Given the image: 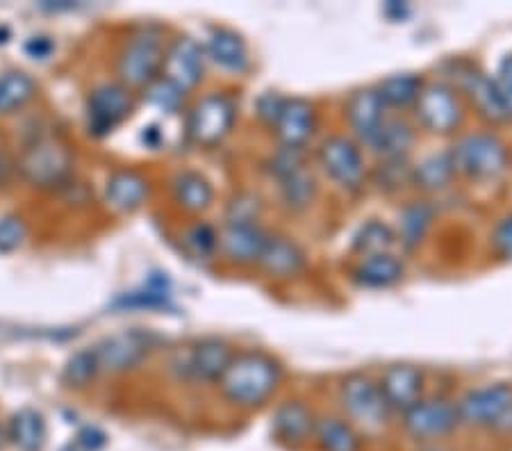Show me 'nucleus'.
<instances>
[{"instance_id":"obj_1","label":"nucleus","mask_w":512,"mask_h":451,"mask_svg":"<svg viewBox=\"0 0 512 451\" xmlns=\"http://www.w3.org/2000/svg\"><path fill=\"white\" fill-rule=\"evenodd\" d=\"M283 381V367L264 351H239L233 356L219 388L226 401L237 408H260L276 395Z\"/></svg>"},{"instance_id":"obj_2","label":"nucleus","mask_w":512,"mask_h":451,"mask_svg":"<svg viewBox=\"0 0 512 451\" xmlns=\"http://www.w3.org/2000/svg\"><path fill=\"white\" fill-rule=\"evenodd\" d=\"M164 30L144 26L132 35L117 57V76L123 87L146 89L160 78L164 62Z\"/></svg>"},{"instance_id":"obj_3","label":"nucleus","mask_w":512,"mask_h":451,"mask_svg":"<svg viewBox=\"0 0 512 451\" xmlns=\"http://www.w3.org/2000/svg\"><path fill=\"white\" fill-rule=\"evenodd\" d=\"M453 169L469 180H494L508 171L510 153L494 133H469L449 149Z\"/></svg>"},{"instance_id":"obj_4","label":"nucleus","mask_w":512,"mask_h":451,"mask_svg":"<svg viewBox=\"0 0 512 451\" xmlns=\"http://www.w3.org/2000/svg\"><path fill=\"white\" fill-rule=\"evenodd\" d=\"M458 413L460 422L472 426V429L512 436V385L492 383L469 390L458 401Z\"/></svg>"},{"instance_id":"obj_5","label":"nucleus","mask_w":512,"mask_h":451,"mask_svg":"<svg viewBox=\"0 0 512 451\" xmlns=\"http://www.w3.org/2000/svg\"><path fill=\"white\" fill-rule=\"evenodd\" d=\"M237 121V105L224 92L203 96L187 114V139L201 149H214L230 135Z\"/></svg>"},{"instance_id":"obj_6","label":"nucleus","mask_w":512,"mask_h":451,"mask_svg":"<svg viewBox=\"0 0 512 451\" xmlns=\"http://www.w3.org/2000/svg\"><path fill=\"white\" fill-rule=\"evenodd\" d=\"M340 404L346 420L369 433L383 431L392 415L378 383L365 374L346 376L340 385Z\"/></svg>"},{"instance_id":"obj_7","label":"nucleus","mask_w":512,"mask_h":451,"mask_svg":"<svg viewBox=\"0 0 512 451\" xmlns=\"http://www.w3.org/2000/svg\"><path fill=\"white\" fill-rule=\"evenodd\" d=\"M19 169L26 183L39 190H55L71 178L73 155L57 139L44 137L28 146L21 155Z\"/></svg>"},{"instance_id":"obj_8","label":"nucleus","mask_w":512,"mask_h":451,"mask_svg":"<svg viewBox=\"0 0 512 451\" xmlns=\"http://www.w3.org/2000/svg\"><path fill=\"white\" fill-rule=\"evenodd\" d=\"M319 167L344 192H360L365 187L369 171L360 144L351 137L330 135L317 151Z\"/></svg>"},{"instance_id":"obj_9","label":"nucleus","mask_w":512,"mask_h":451,"mask_svg":"<svg viewBox=\"0 0 512 451\" xmlns=\"http://www.w3.org/2000/svg\"><path fill=\"white\" fill-rule=\"evenodd\" d=\"M412 110H415L419 126L433 135H453L465 123L462 98L447 82L424 85Z\"/></svg>"},{"instance_id":"obj_10","label":"nucleus","mask_w":512,"mask_h":451,"mask_svg":"<svg viewBox=\"0 0 512 451\" xmlns=\"http://www.w3.org/2000/svg\"><path fill=\"white\" fill-rule=\"evenodd\" d=\"M135 112V94L121 82H103L87 96V128L96 137L110 135Z\"/></svg>"},{"instance_id":"obj_11","label":"nucleus","mask_w":512,"mask_h":451,"mask_svg":"<svg viewBox=\"0 0 512 451\" xmlns=\"http://www.w3.org/2000/svg\"><path fill=\"white\" fill-rule=\"evenodd\" d=\"M458 404L449 399H421L401 415V426L412 440L433 442L442 440L460 429Z\"/></svg>"},{"instance_id":"obj_12","label":"nucleus","mask_w":512,"mask_h":451,"mask_svg":"<svg viewBox=\"0 0 512 451\" xmlns=\"http://www.w3.org/2000/svg\"><path fill=\"white\" fill-rule=\"evenodd\" d=\"M155 344H158V338L151 331L132 328V331L117 333L112 338H105L101 344H96L94 354L101 372L123 374L142 365L153 354Z\"/></svg>"},{"instance_id":"obj_13","label":"nucleus","mask_w":512,"mask_h":451,"mask_svg":"<svg viewBox=\"0 0 512 451\" xmlns=\"http://www.w3.org/2000/svg\"><path fill=\"white\" fill-rule=\"evenodd\" d=\"M205 62H208V55H205V48L196 39L176 37L164 51L160 78L169 80L171 85H176L187 94L196 85H201L205 76Z\"/></svg>"},{"instance_id":"obj_14","label":"nucleus","mask_w":512,"mask_h":451,"mask_svg":"<svg viewBox=\"0 0 512 451\" xmlns=\"http://www.w3.org/2000/svg\"><path fill=\"white\" fill-rule=\"evenodd\" d=\"M233 356L235 354L228 342L219 338H205L192 344L176 367H180V376L187 381L219 383Z\"/></svg>"},{"instance_id":"obj_15","label":"nucleus","mask_w":512,"mask_h":451,"mask_svg":"<svg viewBox=\"0 0 512 451\" xmlns=\"http://www.w3.org/2000/svg\"><path fill=\"white\" fill-rule=\"evenodd\" d=\"M453 76L458 80V87H453L456 92L465 94L472 101L476 114L490 123H503L506 114H503L497 87H494V78L485 76V73L474 67L469 62L453 64Z\"/></svg>"},{"instance_id":"obj_16","label":"nucleus","mask_w":512,"mask_h":451,"mask_svg":"<svg viewBox=\"0 0 512 451\" xmlns=\"http://www.w3.org/2000/svg\"><path fill=\"white\" fill-rule=\"evenodd\" d=\"M317 126L319 119L315 105L305 101V98H287L283 112H280L276 126L271 130L276 133L280 146L303 151L310 144V139L315 137Z\"/></svg>"},{"instance_id":"obj_17","label":"nucleus","mask_w":512,"mask_h":451,"mask_svg":"<svg viewBox=\"0 0 512 451\" xmlns=\"http://www.w3.org/2000/svg\"><path fill=\"white\" fill-rule=\"evenodd\" d=\"M383 397L392 413L403 415L417 401L424 399V372L408 363L390 365L378 381Z\"/></svg>"},{"instance_id":"obj_18","label":"nucleus","mask_w":512,"mask_h":451,"mask_svg":"<svg viewBox=\"0 0 512 451\" xmlns=\"http://www.w3.org/2000/svg\"><path fill=\"white\" fill-rule=\"evenodd\" d=\"M269 233L258 224H226L219 233V253L237 267L258 265Z\"/></svg>"},{"instance_id":"obj_19","label":"nucleus","mask_w":512,"mask_h":451,"mask_svg":"<svg viewBox=\"0 0 512 451\" xmlns=\"http://www.w3.org/2000/svg\"><path fill=\"white\" fill-rule=\"evenodd\" d=\"M315 426V413L305 401L299 399L280 404L274 417H271V431H274L276 440L289 449H301L308 445L315 438Z\"/></svg>"},{"instance_id":"obj_20","label":"nucleus","mask_w":512,"mask_h":451,"mask_svg":"<svg viewBox=\"0 0 512 451\" xmlns=\"http://www.w3.org/2000/svg\"><path fill=\"white\" fill-rule=\"evenodd\" d=\"M387 121V108L383 98L378 96L376 87L358 89L349 96L346 101V123L353 130V135L358 137L360 144L369 146Z\"/></svg>"},{"instance_id":"obj_21","label":"nucleus","mask_w":512,"mask_h":451,"mask_svg":"<svg viewBox=\"0 0 512 451\" xmlns=\"http://www.w3.org/2000/svg\"><path fill=\"white\" fill-rule=\"evenodd\" d=\"M258 265L269 278L289 281V278H296L305 272L308 260H305L303 249L294 240H289L285 235H269V242L264 246Z\"/></svg>"},{"instance_id":"obj_22","label":"nucleus","mask_w":512,"mask_h":451,"mask_svg":"<svg viewBox=\"0 0 512 451\" xmlns=\"http://www.w3.org/2000/svg\"><path fill=\"white\" fill-rule=\"evenodd\" d=\"M151 196V185L148 180L132 169H121L112 174L105 185V201L114 212L130 215L137 212Z\"/></svg>"},{"instance_id":"obj_23","label":"nucleus","mask_w":512,"mask_h":451,"mask_svg":"<svg viewBox=\"0 0 512 451\" xmlns=\"http://www.w3.org/2000/svg\"><path fill=\"white\" fill-rule=\"evenodd\" d=\"M203 48L208 60L228 73H237L239 76V73H246L251 67V55L249 48H246V41L228 28H214L208 37V44Z\"/></svg>"},{"instance_id":"obj_24","label":"nucleus","mask_w":512,"mask_h":451,"mask_svg":"<svg viewBox=\"0 0 512 451\" xmlns=\"http://www.w3.org/2000/svg\"><path fill=\"white\" fill-rule=\"evenodd\" d=\"M406 267L403 262L392 256V253H378V256L360 258L358 265L353 267V283L362 290H387L396 283L403 281Z\"/></svg>"},{"instance_id":"obj_25","label":"nucleus","mask_w":512,"mask_h":451,"mask_svg":"<svg viewBox=\"0 0 512 451\" xmlns=\"http://www.w3.org/2000/svg\"><path fill=\"white\" fill-rule=\"evenodd\" d=\"M412 144H415V128L401 117H387L381 133L371 139L367 149L381 160H406Z\"/></svg>"},{"instance_id":"obj_26","label":"nucleus","mask_w":512,"mask_h":451,"mask_svg":"<svg viewBox=\"0 0 512 451\" xmlns=\"http://www.w3.org/2000/svg\"><path fill=\"white\" fill-rule=\"evenodd\" d=\"M171 196L176 201L178 208H183L185 212H203L208 210L212 201H214V190L210 185V180L205 178L198 171L185 169L176 174V178L171 180Z\"/></svg>"},{"instance_id":"obj_27","label":"nucleus","mask_w":512,"mask_h":451,"mask_svg":"<svg viewBox=\"0 0 512 451\" xmlns=\"http://www.w3.org/2000/svg\"><path fill=\"white\" fill-rule=\"evenodd\" d=\"M48 440V426L44 415L35 408H21L7 424V442L19 451H44Z\"/></svg>"},{"instance_id":"obj_28","label":"nucleus","mask_w":512,"mask_h":451,"mask_svg":"<svg viewBox=\"0 0 512 451\" xmlns=\"http://www.w3.org/2000/svg\"><path fill=\"white\" fill-rule=\"evenodd\" d=\"M456 169H453L449 151L444 153H431L421 160L417 167L410 169V183L421 192L435 194L444 192L451 187L453 178H456Z\"/></svg>"},{"instance_id":"obj_29","label":"nucleus","mask_w":512,"mask_h":451,"mask_svg":"<svg viewBox=\"0 0 512 451\" xmlns=\"http://www.w3.org/2000/svg\"><path fill=\"white\" fill-rule=\"evenodd\" d=\"M319 451H362V438L346 417H317L315 438Z\"/></svg>"},{"instance_id":"obj_30","label":"nucleus","mask_w":512,"mask_h":451,"mask_svg":"<svg viewBox=\"0 0 512 451\" xmlns=\"http://www.w3.org/2000/svg\"><path fill=\"white\" fill-rule=\"evenodd\" d=\"M421 89H424V78L419 73H394L376 87V92L387 110H408L415 108Z\"/></svg>"},{"instance_id":"obj_31","label":"nucleus","mask_w":512,"mask_h":451,"mask_svg":"<svg viewBox=\"0 0 512 451\" xmlns=\"http://www.w3.org/2000/svg\"><path fill=\"white\" fill-rule=\"evenodd\" d=\"M435 221V208L428 201H410L399 212V242L406 249H415L426 240Z\"/></svg>"},{"instance_id":"obj_32","label":"nucleus","mask_w":512,"mask_h":451,"mask_svg":"<svg viewBox=\"0 0 512 451\" xmlns=\"http://www.w3.org/2000/svg\"><path fill=\"white\" fill-rule=\"evenodd\" d=\"M37 94V82L23 71H7L0 76V114H14L26 108Z\"/></svg>"},{"instance_id":"obj_33","label":"nucleus","mask_w":512,"mask_h":451,"mask_svg":"<svg viewBox=\"0 0 512 451\" xmlns=\"http://www.w3.org/2000/svg\"><path fill=\"white\" fill-rule=\"evenodd\" d=\"M280 199L287 205L289 210L301 212L308 210L312 201L317 196V180L312 176V171H308V167H301L292 171V174L280 178Z\"/></svg>"},{"instance_id":"obj_34","label":"nucleus","mask_w":512,"mask_h":451,"mask_svg":"<svg viewBox=\"0 0 512 451\" xmlns=\"http://www.w3.org/2000/svg\"><path fill=\"white\" fill-rule=\"evenodd\" d=\"M396 242V233L392 231L385 221L369 219L367 224L360 226V231L353 235V251L360 258L378 256V253H390V249Z\"/></svg>"},{"instance_id":"obj_35","label":"nucleus","mask_w":512,"mask_h":451,"mask_svg":"<svg viewBox=\"0 0 512 451\" xmlns=\"http://www.w3.org/2000/svg\"><path fill=\"white\" fill-rule=\"evenodd\" d=\"M169 290L167 283L155 285L151 283L144 290L130 292V294H121V297L112 303V308L117 310H160V308H169Z\"/></svg>"},{"instance_id":"obj_36","label":"nucleus","mask_w":512,"mask_h":451,"mask_svg":"<svg viewBox=\"0 0 512 451\" xmlns=\"http://www.w3.org/2000/svg\"><path fill=\"white\" fill-rule=\"evenodd\" d=\"M98 374H101V367H98L94 349H82L69 358L62 376L66 385L82 390V388H89V385L96 381Z\"/></svg>"},{"instance_id":"obj_37","label":"nucleus","mask_w":512,"mask_h":451,"mask_svg":"<svg viewBox=\"0 0 512 451\" xmlns=\"http://www.w3.org/2000/svg\"><path fill=\"white\" fill-rule=\"evenodd\" d=\"M183 242L187 246V251L192 253L194 258H201V260H210L214 253L219 251V233L214 231L210 224H205V221L187 228L183 235Z\"/></svg>"},{"instance_id":"obj_38","label":"nucleus","mask_w":512,"mask_h":451,"mask_svg":"<svg viewBox=\"0 0 512 451\" xmlns=\"http://www.w3.org/2000/svg\"><path fill=\"white\" fill-rule=\"evenodd\" d=\"M185 96L187 94L183 92V89L171 85V82L164 78H158L146 87V101L167 114H176L180 108H183Z\"/></svg>"},{"instance_id":"obj_39","label":"nucleus","mask_w":512,"mask_h":451,"mask_svg":"<svg viewBox=\"0 0 512 451\" xmlns=\"http://www.w3.org/2000/svg\"><path fill=\"white\" fill-rule=\"evenodd\" d=\"M262 203L253 194H239L228 203L226 224H258Z\"/></svg>"},{"instance_id":"obj_40","label":"nucleus","mask_w":512,"mask_h":451,"mask_svg":"<svg viewBox=\"0 0 512 451\" xmlns=\"http://www.w3.org/2000/svg\"><path fill=\"white\" fill-rule=\"evenodd\" d=\"M28 226L16 215L0 217V253H12L26 242Z\"/></svg>"},{"instance_id":"obj_41","label":"nucleus","mask_w":512,"mask_h":451,"mask_svg":"<svg viewBox=\"0 0 512 451\" xmlns=\"http://www.w3.org/2000/svg\"><path fill=\"white\" fill-rule=\"evenodd\" d=\"M494 87H497L499 101L506 121H512V55L499 64L497 76H494Z\"/></svg>"},{"instance_id":"obj_42","label":"nucleus","mask_w":512,"mask_h":451,"mask_svg":"<svg viewBox=\"0 0 512 451\" xmlns=\"http://www.w3.org/2000/svg\"><path fill=\"white\" fill-rule=\"evenodd\" d=\"M410 169L406 160H383L381 162V187L387 192H394L403 187V183H410Z\"/></svg>"},{"instance_id":"obj_43","label":"nucleus","mask_w":512,"mask_h":451,"mask_svg":"<svg viewBox=\"0 0 512 451\" xmlns=\"http://www.w3.org/2000/svg\"><path fill=\"white\" fill-rule=\"evenodd\" d=\"M285 101H287V98L280 96L278 92L262 94L258 98V103H255V114H258V119L264 123V126L274 128L278 117H280V112H283Z\"/></svg>"},{"instance_id":"obj_44","label":"nucleus","mask_w":512,"mask_h":451,"mask_svg":"<svg viewBox=\"0 0 512 451\" xmlns=\"http://www.w3.org/2000/svg\"><path fill=\"white\" fill-rule=\"evenodd\" d=\"M492 249L503 260H512V215L501 219L492 231Z\"/></svg>"},{"instance_id":"obj_45","label":"nucleus","mask_w":512,"mask_h":451,"mask_svg":"<svg viewBox=\"0 0 512 451\" xmlns=\"http://www.w3.org/2000/svg\"><path fill=\"white\" fill-rule=\"evenodd\" d=\"M26 53L35 60H46L53 53V41L48 37H35L26 44Z\"/></svg>"},{"instance_id":"obj_46","label":"nucleus","mask_w":512,"mask_h":451,"mask_svg":"<svg viewBox=\"0 0 512 451\" xmlns=\"http://www.w3.org/2000/svg\"><path fill=\"white\" fill-rule=\"evenodd\" d=\"M5 442H7V429L3 424H0V449L5 447Z\"/></svg>"},{"instance_id":"obj_47","label":"nucleus","mask_w":512,"mask_h":451,"mask_svg":"<svg viewBox=\"0 0 512 451\" xmlns=\"http://www.w3.org/2000/svg\"><path fill=\"white\" fill-rule=\"evenodd\" d=\"M424 451H444V449H424Z\"/></svg>"}]
</instances>
